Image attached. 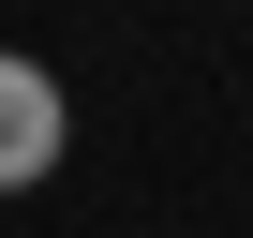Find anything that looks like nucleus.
Instances as JSON below:
<instances>
[{
  "instance_id": "f257e3e1",
  "label": "nucleus",
  "mask_w": 253,
  "mask_h": 238,
  "mask_svg": "<svg viewBox=\"0 0 253 238\" xmlns=\"http://www.w3.org/2000/svg\"><path fill=\"white\" fill-rule=\"evenodd\" d=\"M60 164V75L45 60H0V194H30Z\"/></svg>"
}]
</instances>
